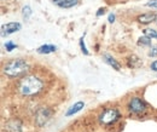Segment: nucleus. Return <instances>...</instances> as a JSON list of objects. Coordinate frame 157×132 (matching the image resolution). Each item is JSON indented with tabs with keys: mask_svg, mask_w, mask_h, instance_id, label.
Wrapping results in <instances>:
<instances>
[{
	"mask_svg": "<svg viewBox=\"0 0 157 132\" xmlns=\"http://www.w3.org/2000/svg\"><path fill=\"white\" fill-rule=\"evenodd\" d=\"M21 29H22V24L20 22H10V23H6V24H2L1 26V37L5 38L10 34L20 32Z\"/></svg>",
	"mask_w": 157,
	"mask_h": 132,
	"instance_id": "nucleus-6",
	"label": "nucleus"
},
{
	"mask_svg": "<svg viewBox=\"0 0 157 132\" xmlns=\"http://www.w3.org/2000/svg\"><path fill=\"white\" fill-rule=\"evenodd\" d=\"M30 70V66L27 59L23 58H13L7 61L2 66V74L7 76L9 79H17L20 76H23L28 74Z\"/></svg>",
	"mask_w": 157,
	"mask_h": 132,
	"instance_id": "nucleus-2",
	"label": "nucleus"
},
{
	"mask_svg": "<svg viewBox=\"0 0 157 132\" xmlns=\"http://www.w3.org/2000/svg\"><path fill=\"white\" fill-rule=\"evenodd\" d=\"M6 132H23V126L17 119L9 120L5 125Z\"/></svg>",
	"mask_w": 157,
	"mask_h": 132,
	"instance_id": "nucleus-7",
	"label": "nucleus"
},
{
	"mask_svg": "<svg viewBox=\"0 0 157 132\" xmlns=\"http://www.w3.org/2000/svg\"><path fill=\"white\" fill-rule=\"evenodd\" d=\"M16 89L22 97L25 98L35 97L45 90V80L36 74L28 73L25 75L21 76Z\"/></svg>",
	"mask_w": 157,
	"mask_h": 132,
	"instance_id": "nucleus-1",
	"label": "nucleus"
},
{
	"mask_svg": "<svg viewBox=\"0 0 157 132\" xmlns=\"http://www.w3.org/2000/svg\"><path fill=\"white\" fill-rule=\"evenodd\" d=\"M140 64H141V61L137 56H131L128 58V61H127V66L129 68H137Z\"/></svg>",
	"mask_w": 157,
	"mask_h": 132,
	"instance_id": "nucleus-13",
	"label": "nucleus"
},
{
	"mask_svg": "<svg viewBox=\"0 0 157 132\" xmlns=\"http://www.w3.org/2000/svg\"><path fill=\"white\" fill-rule=\"evenodd\" d=\"M103 61H104L106 64H109L110 67H113V69H115V70H117V72L121 70V64H120L113 56L105 54V55H103Z\"/></svg>",
	"mask_w": 157,
	"mask_h": 132,
	"instance_id": "nucleus-10",
	"label": "nucleus"
},
{
	"mask_svg": "<svg viewBox=\"0 0 157 132\" xmlns=\"http://www.w3.org/2000/svg\"><path fill=\"white\" fill-rule=\"evenodd\" d=\"M52 1L60 9H70L78 4V0H52Z\"/></svg>",
	"mask_w": 157,
	"mask_h": 132,
	"instance_id": "nucleus-9",
	"label": "nucleus"
},
{
	"mask_svg": "<svg viewBox=\"0 0 157 132\" xmlns=\"http://www.w3.org/2000/svg\"><path fill=\"white\" fill-rule=\"evenodd\" d=\"M157 14H154V12H146V14H141L137 17V21L141 24H149L151 22H155L156 19Z\"/></svg>",
	"mask_w": 157,
	"mask_h": 132,
	"instance_id": "nucleus-8",
	"label": "nucleus"
},
{
	"mask_svg": "<svg viewBox=\"0 0 157 132\" xmlns=\"http://www.w3.org/2000/svg\"><path fill=\"white\" fill-rule=\"evenodd\" d=\"M85 107V102H82V101H78L76 102L75 104H73L69 109H68V112L65 113V116H73V115H75L76 113H78L80 110H82V108Z\"/></svg>",
	"mask_w": 157,
	"mask_h": 132,
	"instance_id": "nucleus-11",
	"label": "nucleus"
},
{
	"mask_svg": "<svg viewBox=\"0 0 157 132\" xmlns=\"http://www.w3.org/2000/svg\"><path fill=\"white\" fill-rule=\"evenodd\" d=\"M56 50H57V47H56L55 45L46 44V45H42V46L38 47L36 52L40 54V55H48V54H53V52H56Z\"/></svg>",
	"mask_w": 157,
	"mask_h": 132,
	"instance_id": "nucleus-12",
	"label": "nucleus"
},
{
	"mask_svg": "<svg viewBox=\"0 0 157 132\" xmlns=\"http://www.w3.org/2000/svg\"><path fill=\"white\" fill-rule=\"evenodd\" d=\"M147 7H154V9H157V0H149V2L145 4Z\"/></svg>",
	"mask_w": 157,
	"mask_h": 132,
	"instance_id": "nucleus-20",
	"label": "nucleus"
},
{
	"mask_svg": "<svg viewBox=\"0 0 157 132\" xmlns=\"http://www.w3.org/2000/svg\"><path fill=\"white\" fill-rule=\"evenodd\" d=\"M115 18H116V16H115L114 14H110L109 17H108V21H109V23H114V22H115Z\"/></svg>",
	"mask_w": 157,
	"mask_h": 132,
	"instance_id": "nucleus-23",
	"label": "nucleus"
},
{
	"mask_svg": "<svg viewBox=\"0 0 157 132\" xmlns=\"http://www.w3.org/2000/svg\"><path fill=\"white\" fill-rule=\"evenodd\" d=\"M78 44H80V49H81L82 54H83V55H86V56H88V55H90V52H88V50H87V47H86V45H85V35L80 38Z\"/></svg>",
	"mask_w": 157,
	"mask_h": 132,
	"instance_id": "nucleus-17",
	"label": "nucleus"
},
{
	"mask_svg": "<svg viewBox=\"0 0 157 132\" xmlns=\"http://www.w3.org/2000/svg\"><path fill=\"white\" fill-rule=\"evenodd\" d=\"M150 68H151V70H154V72H156V73H157V59H156V61H154V62L151 63Z\"/></svg>",
	"mask_w": 157,
	"mask_h": 132,
	"instance_id": "nucleus-22",
	"label": "nucleus"
},
{
	"mask_svg": "<svg viewBox=\"0 0 157 132\" xmlns=\"http://www.w3.org/2000/svg\"><path fill=\"white\" fill-rule=\"evenodd\" d=\"M5 49H6V51L11 52L12 50L17 49V45H16L13 41H6V42H5Z\"/></svg>",
	"mask_w": 157,
	"mask_h": 132,
	"instance_id": "nucleus-18",
	"label": "nucleus"
},
{
	"mask_svg": "<svg viewBox=\"0 0 157 132\" xmlns=\"http://www.w3.org/2000/svg\"><path fill=\"white\" fill-rule=\"evenodd\" d=\"M149 107L146 104V102L138 97V96H133L129 98L128 103H127V110L131 115H136V116H141L147 112Z\"/></svg>",
	"mask_w": 157,
	"mask_h": 132,
	"instance_id": "nucleus-4",
	"label": "nucleus"
},
{
	"mask_svg": "<svg viewBox=\"0 0 157 132\" xmlns=\"http://www.w3.org/2000/svg\"><path fill=\"white\" fill-rule=\"evenodd\" d=\"M1 1H4V0H1Z\"/></svg>",
	"mask_w": 157,
	"mask_h": 132,
	"instance_id": "nucleus-25",
	"label": "nucleus"
},
{
	"mask_svg": "<svg viewBox=\"0 0 157 132\" xmlns=\"http://www.w3.org/2000/svg\"><path fill=\"white\" fill-rule=\"evenodd\" d=\"M150 57H157V46H151L149 54H147Z\"/></svg>",
	"mask_w": 157,
	"mask_h": 132,
	"instance_id": "nucleus-19",
	"label": "nucleus"
},
{
	"mask_svg": "<svg viewBox=\"0 0 157 132\" xmlns=\"http://www.w3.org/2000/svg\"><path fill=\"white\" fill-rule=\"evenodd\" d=\"M143 33H144V35H146V37H149V38L157 39V32L155 29H152V28H145V29L143 30Z\"/></svg>",
	"mask_w": 157,
	"mask_h": 132,
	"instance_id": "nucleus-16",
	"label": "nucleus"
},
{
	"mask_svg": "<svg viewBox=\"0 0 157 132\" xmlns=\"http://www.w3.org/2000/svg\"><path fill=\"white\" fill-rule=\"evenodd\" d=\"M105 11H106V9H105V7H100L98 11H97L96 16H97V17H100L101 15H104V14H105Z\"/></svg>",
	"mask_w": 157,
	"mask_h": 132,
	"instance_id": "nucleus-21",
	"label": "nucleus"
},
{
	"mask_svg": "<svg viewBox=\"0 0 157 132\" xmlns=\"http://www.w3.org/2000/svg\"><path fill=\"white\" fill-rule=\"evenodd\" d=\"M52 115H53V110L48 107H40L36 109L35 115H34V121H35V125L38 127H44L51 119H52Z\"/></svg>",
	"mask_w": 157,
	"mask_h": 132,
	"instance_id": "nucleus-5",
	"label": "nucleus"
},
{
	"mask_svg": "<svg viewBox=\"0 0 157 132\" xmlns=\"http://www.w3.org/2000/svg\"><path fill=\"white\" fill-rule=\"evenodd\" d=\"M155 23L157 24V16H156V19H155Z\"/></svg>",
	"mask_w": 157,
	"mask_h": 132,
	"instance_id": "nucleus-24",
	"label": "nucleus"
},
{
	"mask_svg": "<svg viewBox=\"0 0 157 132\" xmlns=\"http://www.w3.org/2000/svg\"><path fill=\"white\" fill-rule=\"evenodd\" d=\"M32 14H33V11H32L30 6H28V5L23 6V9H22V17H23V18L25 19V21H27V19L30 18Z\"/></svg>",
	"mask_w": 157,
	"mask_h": 132,
	"instance_id": "nucleus-15",
	"label": "nucleus"
},
{
	"mask_svg": "<svg viewBox=\"0 0 157 132\" xmlns=\"http://www.w3.org/2000/svg\"><path fill=\"white\" fill-rule=\"evenodd\" d=\"M151 40H152L151 38L144 35V37L138 39V45L139 46H151Z\"/></svg>",
	"mask_w": 157,
	"mask_h": 132,
	"instance_id": "nucleus-14",
	"label": "nucleus"
},
{
	"mask_svg": "<svg viewBox=\"0 0 157 132\" xmlns=\"http://www.w3.org/2000/svg\"><path fill=\"white\" fill-rule=\"evenodd\" d=\"M120 119H121V113H120V110H118L117 108H115V107L105 108L98 115L99 124L103 125V126H106V127L111 126V125H115Z\"/></svg>",
	"mask_w": 157,
	"mask_h": 132,
	"instance_id": "nucleus-3",
	"label": "nucleus"
}]
</instances>
